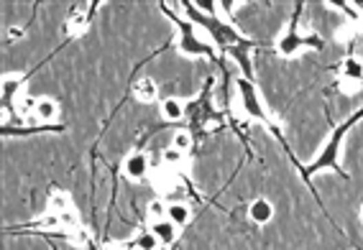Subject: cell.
I'll list each match as a JSON object with an SVG mask.
<instances>
[{
  "instance_id": "1",
  "label": "cell",
  "mask_w": 363,
  "mask_h": 250,
  "mask_svg": "<svg viewBox=\"0 0 363 250\" xmlns=\"http://www.w3.org/2000/svg\"><path fill=\"white\" fill-rule=\"evenodd\" d=\"M363 115V110L361 113H355V115H351L345 123H340L333 130V135L327 138V143L322 146V151H320V156L312 163H307L305 166V177L307 179H312L315 174H320V171H336V174H343L345 177V171H343V166H340V148H343V141H345V135H348V130H351V125L358 120V117Z\"/></svg>"
},
{
  "instance_id": "2",
  "label": "cell",
  "mask_w": 363,
  "mask_h": 250,
  "mask_svg": "<svg viewBox=\"0 0 363 250\" xmlns=\"http://www.w3.org/2000/svg\"><path fill=\"white\" fill-rule=\"evenodd\" d=\"M177 49L184 56H202V59L215 56V44L202 31H197V26L192 23L190 18L177 21Z\"/></svg>"
},
{
  "instance_id": "3",
  "label": "cell",
  "mask_w": 363,
  "mask_h": 250,
  "mask_svg": "<svg viewBox=\"0 0 363 250\" xmlns=\"http://www.w3.org/2000/svg\"><path fill=\"white\" fill-rule=\"evenodd\" d=\"M236 98H238V107L243 110L245 117L258 120V123H263V125H274L272 113H269L266 105H263V100H261V95H258V89H256L254 80L238 77L236 80Z\"/></svg>"
},
{
  "instance_id": "4",
  "label": "cell",
  "mask_w": 363,
  "mask_h": 250,
  "mask_svg": "<svg viewBox=\"0 0 363 250\" xmlns=\"http://www.w3.org/2000/svg\"><path fill=\"white\" fill-rule=\"evenodd\" d=\"M322 46H325V41L318 34H300L297 23L292 21L287 34L279 36V41H276V52L282 56H294V54L305 52V49H322Z\"/></svg>"
},
{
  "instance_id": "5",
  "label": "cell",
  "mask_w": 363,
  "mask_h": 250,
  "mask_svg": "<svg viewBox=\"0 0 363 250\" xmlns=\"http://www.w3.org/2000/svg\"><path fill=\"white\" fill-rule=\"evenodd\" d=\"M21 84H23V77L21 74H3V82H0V98H3V123L8 120L10 115V105H16V100L23 95L21 92Z\"/></svg>"
},
{
  "instance_id": "6",
  "label": "cell",
  "mask_w": 363,
  "mask_h": 250,
  "mask_svg": "<svg viewBox=\"0 0 363 250\" xmlns=\"http://www.w3.org/2000/svg\"><path fill=\"white\" fill-rule=\"evenodd\" d=\"M345 84V92L353 95L358 84H363V62L355 56H348L340 62V87Z\"/></svg>"
},
{
  "instance_id": "7",
  "label": "cell",
  "mask_w": 363,
  "mask_h": 250,
  "mask_svg": "<svg viewBox=\"0 0 363 250\" xmlns=\"http://www.w3.org/2000/svg\"><path fill=\"white\" fill-rule=\"evenodd\" d=\"M148 153L144 151H131L123 159V174H126L131 181H141V179L148 177Z\"/></svg>"
},
{
  "instance_id": "8",
  "label": "cell",
  "mask_w": 363,
  "mask_h": 250,
  "mask_svg": "<svg viewBox=\"0 0 363 250\" xmlns=\"http://www.w3.org/2000/svg\"><path fill=\"white\" fill-rule=\"evenodd\" d=\"M87 23H90V3L72 5L69 16H67V34L82 36L85 31H87Z\"/></svg>"
},
{
  "instance_id": "9",
  "label": "cell",
  "mask_w": 363,
  "mask_h": 250,
  "mask_svg": "<svg viewBox=\"0 0 363 250\" xmlns=\"http://www.w3.org/2000/svg\"><path fill=\"white\" fill-rule=\"evenodd\" d=\"M148 230L154 232V238L159 240V245L162 248H169V245H174L177 242V235H179V227L174 223H169L166 217H162V220H154V223H148Z\"/></svg>"
},
{
  "instance_id": "10",
  "label": "cell",
  "mask_w": 363,
  "mask_h": 250,
  "mask_svg": "<svg viewBox=\"0 0 363 250\" xmlns=\"http://www.w3.org/2000/svg\"><path fill=\"white\" fill-rule=\"evenodd\" d=\"M248 217H251V223L256 225H269L274 220V205L269 199H254L251 207H248Z\"/></svg>"
},
{
  "instance_id": "11",
  "label": "cell",
  "mask_w": 363,
  "mask_h": 250,
  "mask_svg": "<svg viewBox=\"0 0 363 250\" xmlns=\"http://www.w3.org/2000/svg\"><path fill=\"white\" fill-rule=\"evenodd\" d=\"M46 212L52 214H64V212H72V196L62 192V189H54L49 194V205H46Z\"/></svg>"
},
{
  "instance_id": "12",
  "label": "cell",
  "mask_w": 363,
  "mask_h": 250,
  "mask_svg": "<svg viewBox=\"0 0 363 250\" xmlns=\"http://www.w3.org/2000/svg\"><path fill=\"white\" fill-rule=\"evenodd\" d=\"M156 95H159V87H156V82L151 77H144V80L133 82V98L138 102H154Z\"/></svg>"
},
{
  "instance_id": "13",
  "label": "cell",
  "mask_w": 363,
  "mask_h": 250,
  "mask_svg": "<svg viewBox=\"0 0 363 250\" xmlns=\"http://www.w3.org/2000/svg\"><path fill=\"white\" fill-rule=\"evenodd\" d=\"M184 113H187V105H184V100L166 98L162 102V115H164V120H169V123H177V120H182V117H184Z\"/></svg>"
},
{
  "instance_id": "14",
  "label": "cell",
  "mask_w": 363,
  "mask_h": 250,
  "mask_svg": "<svg viewBox=\"0 0 363 250\" xmlns=\"http://www.w3.org/2000/svg\"><path fill=\"white\" fill-rule=\"evenodd\" d=\"M190 205H184V202H169V207H166V220L169 223H174L177 227H184V225L190 223Z\"/></svg>"
},
{
  "instance_id": "15",
  "label": "cell",
  "mask_w": 363,
  "mask_h": 250,
  "mask_svg": "<svg viewBox=\"0 0 363 250\" xmlns=\"http://www.w3.org/2000/svg\"><path fill=\"white\" fill-rule=\"evenodd\" d=\"M59 117V102L54 98H38V105H36V120L41 123H52Z\"/></svg>"
},
{
  "instance_id": "16",
  "label": "cell",
  "mask_w": 363,
  "mask_h": 250,
  "mask_svg": "<svg viewBox=\"0 0 363 250\" xmlns=\"http://www.w3.org/2000/svg\"><path fill=\"white\" fill-rule=\"evenodd\" d=\"M159 248H162V245H159V240L154 238V232L151 230L138 232V235L131 238V242H126V250H159Z\"/></svg>"
},
{
  "instance_id": "17",
  "label": "cell",
  "mask_w": 363,
  "mask_h": 250,
  "mask_svg": "<svg viewBox=\"0 0 363 250\" xmlns=\"http://www.w3.org/2000/svg\"><path fill=\"white\" fill-rule=\"evenodd\" d=\"M36 105H38V98L23 92V95L16 100V115L23 117V120H31V117H36Z\"/></svg>"
},
{
  "instance_id": "18",
  "label": "cell",
  "mask_w": 363,
  "mask_h": 250,
  "mask_svg": "<svg viewBox=\"0 0 363 250\" xmlns=\"http://www.w3.org/2000/svg\"><path fill=\"white\" fill-rule=\"evenodd\" d=\"M162 161H164V169L177 171L179 166H184V163H187V153L179 151V148H174V146H169V148H164Z\"/></svg>"
},
{
  "instance_id": "19",
  "label": "cell",
  "mask_w": 363,
  "mask_h": 250,
  "mask_svg": "<svg viewBox=\"0 0 363 250\" xmlns=\"http://www.w3.org/2000/svg\"><path fill=\"white\" fill-rule=\"evenodd\" d=\"M192 143H195V138H192L190 130H177V133H174V138H172L174 148H179V151H184V153H190Z\"/></svg>"
},
{
  "instance_id": "20",
  "label": "cell",
  "mask_w": 363,
  "mask_h": 250,
  "mask_svg": "<svg viewBox=\"0 0 363 250\" xmlns=\"http://www.w3.org/2000/svg\"><path fill=\"white\" fill-rule=\"evenodd\" d=\"M166 207H169V202H166V199H154V202L148 205V223H154V220H162V217H166Z\"/></svg>"
},
{
  "instance_id": "21",
  "label": "cell",
  "mask_w": 363,
  "mask_h": 250,
  "mask_svg": "<svg viewBox=\"0 0 363 250\" xmlns=\"http://www.w3.org/2000/svg\"><path fill=\"white\" fill-rule=\"evenodd\" d=\"M361 220H363V205H361Z\"/></svg>"
}]
</instances>
